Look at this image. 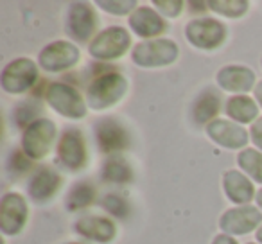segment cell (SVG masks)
Here are the masks:
<instances>
[{
	"label": "cell",
	"instance_id": "obj_19",
	"mask_svg": "<svg viewBox=\"0 0 262 244\" xmlns=\"http://www.w3.org/2000/svg\"><path fill=\"white\" fill-rule=\"evenodd\" d=\"M59 185V178L56 172H52L51 169H41L36 176L33 178L31 183V194H33L36 199H43L54 194V190Z\"/></svg>",
	"mask_w": 262,
	"mask_h": 244
},
{
	"label": "cell",
	"instance_id": "obj_13",
	"mask_svg": "<svg viewBox=\"0 0 262 244\" xmlns=\"http://www.w3.org/2000/svg\"><path fill=\"white\" fill-rule=\"evenodd\" d=\"M95 26L94 13L88 6L84 4H76L70 13V31L74 36H77V40H84L90 36L92 29Z\"/></svg>",
	"mask_w": 262,
	"mask_h": 244
},
{
	"label": "cell",
	"instance_id": "obj_26",
	"mask_svg": "<svg viewBox=\"0 0 262 244\" xmlns=\"http://www.w3.org/2000/svg\"><path fill=\"white\" fill-rule=\"evenodd\" d=\"M104 207L108 208L112 214L119 215V217L126 215V212H127L126 201H124L120 196H117V194H110V196L106 197V199H104Z\"/></svg>",
	"mask_w": 262,
	"mask_h": 244
},
{
	"label": "cell",
	"instance_id": "obj_2",
	"mask_svg": "<svg viewBox=\"0 0 262 244\" xmlns=\"http://www.w3.org/2000/svg\"><path fill=\"white\" fill-rule=\"evenodd\" d=\"M47 101L58 109L59 113L67 117H81L84 115V104L83 99L79 97L74 88L67 86V84L56 83L49 86L47 90Z\"/></svg>",
	"mask_w": 262,
	"mask_h": 244
},
{
	"label": "cell",
	"instance_id": "obj_15",
	"mask_svg": "<svg viewBox=\"0 0 262 244\" xmlns=\"http://www.w3.org/2000/svg\"><path fill=\"white\" fill-rule=\"evenodd\" d=\"M225 189L228 197L232 201H235V203H246V201H250L253 197V187H251V183L243 174H239L235 171L226 172Z\"/></svg>",
	"mask_w": 262,
	"mask_h": 244
},
{
	"label": "cell",
	"instance_id": "obj_31",
	"mask_svg": "<svg viewBox=\"0 0 262 244\" xmlns=\"http://www.w3.org/2000/svg\"><path fill=\"white\" fill-rule=\"evenodd\" d=\"M257 201H258V205H260V207H262V190H260V192H258V196H257Z\"/></svg>",
	"mask_w": 262,
	"mask_h": 244
},
{
	"label": "cell",
	"instance_id": "obj_12",
	"mask_svg": "<svg viewBox=\"0 0 262 244\" xmlns=\"http://www.w3.org/2000/svg\"><path fill=\"white\" fill-rule=\"evenodd\" d=\"M59 157L65 162L69 167L77 169L84 162V147L81 135L72 129V131H67L63 135L61 142H59Z\"/></svg>",
	"mask_w": 262,
	"mask_h": 244
},
{
	"label": "cell",
	"instance_id": "obj_25",
	"mask_svg": "<svg viewBox=\"0 0 262 244\" xmlns=\"http://www.w3.org/2000/svg\"><path fill=\"white\" fill-rule=\"evenodd\" d=\"M210 6L214 8V11H219L226 16L241 15V13H244V9H246L244 2H212Z\"/></svg>",
	"mask_w": 262,
	"mask_h": 244
},
{
	"label": "cell",
	"instance_id": "obj_8",
	"mask_svg": "<svg viewBox=\"0 0 262 244\" xmlns=\"http://www.w3.org/2000/svg\"><path fill=\"white\" fill-rule=\"evenodd\" d=\"M77 61V49L65 41L47 47L40 56V63L47 70H61Z\"/></svg>",
	"mask_w": 262,
	"mask_h": 244
},
{
	"label": "cell",
	"instance_id": "obj_5",
	"mask_svg": "<svg viewBox=\"0 0 262 244\" xmlns=\"http://www.w3.org/2000/svg\"><path fill=\"white\" fill-rule=\"evenodd\" d=\"M54 139V126L51 120H38L27 129L24 147L27 154L33 158H41L49 153V147Z\"/></svg>",
	"mask_w": 262,
	"mask_h": 244
},
{
	"label": "cell",
	"instance_id": "obj_18",
	"mask_svg": "<svg viewBox=\"0 0 262 244\" xmlns=\"http://www.w3.org/2000/svg\"><path fill=\"white\" fill-rule=\"evenodd\" d=\"M99 144L104 151H119L126 146V133L115 122H104L99 128Z\"/></svg>",
	"mask_w": 262,
	"mask_h": 244
},
{
	"label": "cell",
	"instance_id": "obj_23",
	"mask_svg": "<svg viewBox=\"0 0 262 244\" xmlns=\"http://www.w3.org/2000/svg\"><path fill=\"white\" fill-rule=\"evenodd\" d=\"M104 178L110 180V182H126V180L131 178V171L122 160H112L106 164L104 169Z\"/></svg>",
	"mask_w": 262,
	"mask_h": 244
},
{
	"label": "cell",
	"instance_id": "obj_24",
	"mask_svg": "<svg viewBox=\"0 0 262 244\" xmlns=\"http://www.w3.org/2000/svg\"><path fill=\"white\" fill-rule=\"evenodd\" d=\"M90 199H92V189L86 185H79L70 194L69 205L72 208H79V207H84L86 203H90Z\"/></svg>",
	"mask_w": 262,
	"mask_h": 244
},
{
	"label": "cell",
	"instance_id": "obj_9",
	"mask_svg": "<svg viewBox=\"0 0 262 244\" xmlns=\"http://www.w3.org/2000/svg\"><path fill=\"white\" fill-rule=\"evenodd\" d=\"M260 223V214L255 208H233L221 219V228L232 233H246Z\"/></svg>",
	"mask_w": 262,
	"mask_h": 244
},
{
	"label": "cell",
	"instance_id": "obj_28",
	"mask_svg": "<svg viewBox=\"0 0 262 244\" xmlns=\"http://www.w3.org/2000/svg\"><path fill=\"white\" fill-rule=\"evenodd\" d=\"M251 135H253V142L262 149V119H258L253 124V128H251Z\"/></svg>",
	"mask_w": 262,
	"mask_h": 244
},
{
	"label": "cell",
	"instance_id": "obj_20",
	"mask_svg": "<svg viewBox=\"0 0 262 244\" xmlns=\"http://www.w3.org/2000/svg\"><path fill=\"white\" fill-rule=\"evenodd\" d=\"M228 115L233 117L239 122H248L257 115V106L251 99L248 97H233L228 102Z\"/></svg>",
	"mask_w": 262,
	"mask_h": 244
},
{
	"label": "cell",
	"instance_id": "obj_17",
	"mask_svg": "<svg viewBox=\"0 0 262 244\" xmlns=\"http://www.w3.org/2000/svg\"><path fill=\"white\" fill-rule=\"evenodd\" d=\"M77 230H79L83 235L92 237L95 240H110L115 233L113 225L108 219L102 217H84L77 223Z\"/></svg>",
	"mask_w": 262,
	"mask_h": 244
},
{
	"label": "cell",
	"instance_id": "obj_16",
	"mask_svg": "<svg viewBox=\"0 0 262 244\" xmlns=\"http://www.w3.org/2000/svg\"><path fill=\"white\" fill-rule=\"evenodd\" d=\"M131 27L140 36H155V34H158L164 29V24H162V20L151 9L142 8V9H137L135 15L131 16Z\"/></svg>",
	"mask_w": 262,
	"mask_h": 244
},
{
	"label": "cell",
	"instance_id": "obj_10",
	"mask_svg": "<svg viewBox=\"0 0 262 244\" xmlns=\"http://www.w3.org/2000/svg\"><path fill=\"white\" fill-rule=\"evenodd\" d=\"M0 219H2V228L8 233H15L22 228L24 219H26V203L20 196L16 194H8L2 201V212H0Z\"/></svg>",
	"mask_w": 262,
	"mask_h": 244
},
{
	"label": "cell",
	"instance_id": "obj_21",
	"mask_svg": "<svg viewBox=\"0 0 262 244\" xmlns=\"http://www.w3.org/2000/svg\"><path fill=\"white\" fill-rule=\"evenodd\" d=\"M239 164L243 165L255 180L262 182V154H258L257 151H253V149H246L241 153Z\"/></svg>",
	"mask_w": 262,
	"mask_h": 244
},
{
	"label": "cell",
	"instance_id": "obj_3",
	"mask_svg": "<svg viewBox=\"0 0 262 244\" xmlns=\"http://www.w3.org/2000/svg\"><path fill=\"white\" fill-rule=\"evenodd\" d=\"M127 43H129V38L126 31L120 27H112L92 41L90 52L95 58H115L126 51Z\"/></svg>",
	"mask_w": 262,
	"mask_h": 244
},
{
	"label": "cell",
	"instance_id": "obj_4",
	"mask_svg": "<svg viewBox=\"0 0 262 244\" xmlns=\"http://www.w3.org/2000/svg\"><path fill=\"white\" fill-rule=\"evenodd\" d=\"M176 49L174 43L167 40H158V41H149V43H142L135 49L133 52V59L140 65H164L176 58Z\"/></svg>",
	"mask_w": 262,
	"mask_h": 244
},
{
	"label": "cell",
	"instance_id": "obj_14",
	"mask_svg": "<svg viewBox=\"0 0 262 244\" xmlns=\"http://www.w3.org/2000/svg\"><path fill=\"white\" fill-rule=\"evenodd\" d=\"M219 83L226 90L233 92H244L253 84V74L248 69H241V66H230L219 72Z\"/></svg>",
	"mask_w": 262,
	"mask_h": 244
},
{
	"label": "cell",
	"instance_id": "obj_6",
	"mask_svg": "<svg viewBox=\"0 0 262 244\" xmlns=\"http://www.w3.org/2000/svg\"><path fill=\"white\" fill-rule=\"evenodd\" d=\"M36 79V69L27 59H16L4 70L2 83L9 92H22L29 88Z\"/></svg>",
	"mask_w": 262,
	"mask_h": 244
},
{
	"label": "cell",
	"instance_id": "obj_32",
	"mask_svg": "<svg viewBox=\"0 0 262 244\" xmlns=\"http://www.w3.org/2000/svg\"><path fill=\"white\" fill-rule=\"evenodd\" d=\"M257 239H258V240H260V242H262V228H260V230H258V232H257Z\"/></svg>",
	"mask_w": 262,
	"mask_h": 244
},
{
	"label": "cell",
	"instance_id": "obj_29",
	"mask_svg": "<svg viewBox=\"0 0 262 244\" xmlns=\"http://www.w3.org/2000/svg\"><path fill=\"white\" fill-rule=\"evenodd\" d=\"M214 244H237V242L233 239H230V237H217L214 240Z\"/></svg>",
	"mask_w": 262,
	"mask_h": 244
},
{
	"label": "cell",
	"instance_id": "obj_27",
	"mask_svg": "<svg viewBox=\"0 0 262 244\" xmlns=\"http://www.w3.org/2000/svg\"><path fill=\"white\" fill-rule=\"evenodd\" d=\"M157 6L158 8H165L164 11L167 13V15H178L180 8H182L180 2H157Z\"/></svg>",
	"mask_w": 262,
	"mask_h": 244
},
{
	"label": "cell",
	"instance_id": "obj_11",
	"mask_svg": "<svg viewBox=\"0 0 262 244\" xmlns=\"http://www.w3.org/2000/svg\"><path fill=\"white\" fill-rule=\"evenodd\" d=\"M208 133L214 137V140H217L219 144L226 147H239L243 144H246L248 135L241 126L230 124L225 120H214L210 126H208Z\"/></svg>",
	"mask_w": 262,
	"mask_h": 244
},
{
	"label": "cell",
	"instance_id": "obj_1",
	"mask_svg": "<svg viewBox=\"0 0 262 244\" xmlns=\"http://www.w3.org/2000/svg\"><path fill=\"white\" fill-rule=\"evenodd\" d=\"M124 88H126V83L119 74H106L90 86L88 102L92 108H104L122 95Z\"/></svg>",
	"mask_w": 262,
	"mask_h": 244
},
{
	"label": "cell",
	"instance_id": "obj_30",
	"mask_svg": "<svg viewBox=\"0 0 262 244\" xmlns=\"http://www.w3.org/2000/svg\"><path fill=\"white\" fill-rule=\"evenodd\" d=\"M257 99H258V102L262 104V83H258V86H257Z\"/></svg>",
	"mask_w": 262,
	"mask_h": 244
},
{
	"label": "cell",
	"instance_id": "obj_22",
	"mask_svg": "<svg viewBox=\"0 0 262 244\" xmlns=\"http://www.w3.org/2000/svg\"><path fill=\"white\" fill-rule=\"evenodd\" d=\"M217 108H219V102L214 95L212 94L201 95V99L196 104V119L200 122H205V120H208L210 117H214L217 113Z\"/></svg>",
	"mask_w": 262,
	"mask_h": 244
},
{
	"label": "cell",
	"instance_id": "obj_7",
	"mask_svg": "<svg viewBox=\"0 0 262 244\" xmlns=\"http://www.w3.org/2000/svg\"><path fill=\"white\" fill-rule=\"evenodd\" d=\"M187 34L194 45L210 49L221 43L223 36H225V29L214 20H196V22L189 24Z\"/></svg>",
	"mask_w": 262,
	"mask_h": 244
}]
</instances>
